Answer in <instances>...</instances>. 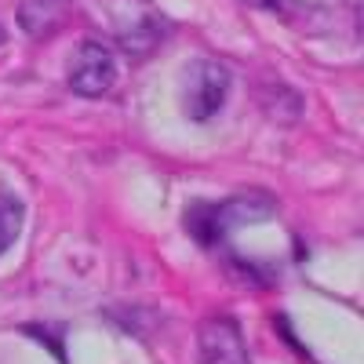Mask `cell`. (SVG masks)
Returning a JSON list of instances; mask_svg holds the SVG:
<instances>
[{"instance_id":"obj_4","label":"cell","mask_w":364,"mask_h":364,"mask_svg":"<svg viewBox=\"0 0 364 364\" xmlns=\"http://www.w3.org/2000/svg\"><path fill=\"white\" fill-rule=\"evenodd\" d=\"M197 357L200 364H252L245 331L233 317H208L197 328Z\"/></svg>"},{"instance_id":"obj_1","label":"cell","mask_w":364,"mask_h":364,"mask_svg":"<svg viewBox=\"0 0 364 364\" xmlns=\"http://www.w3.org/2000/svg\"><path fill=\"white\" fill-rule=\"evenodd\" d=\"M273 211H277V204H273L269 193H240V197H230L223 204H193V208H186V230L200 240L204 248H215L219 240H226L233 230L266 223Z\"/></svg>"},{"instance_id":"obj_6","label":"cell","mask_w":364,"mask_h":364,"mask_svg":"<svg viewBox=\"0 0 364 364\" xmlns=\"http://www.w3.org/2000/svg\"><path fill=\"white\" fill-rule=\"evenodd\" d=\"M63 22H66L63 0H22V4H18V26L33 41H44V37L58 33V26H63Z\"/></svg>"},{"instance_id":"obj_3","label":"cell","mask_w":364,"mask_h":364,"mask_svg":"<svg viewBox=\"0 0 364 364\" xmlns=\"http://www.w3.org/2000/svg\"><path fill=\"white\" fill-rule=\"evenodd\" d=\"M70 87L84 99H99L117 84V58L99 41H80V48L70 55Z\"/></svg>"},{"instance_id":"obj_7","label":"cell","mask_w":364,"mask_h":364,"mask_svg":"<svg viewBox=\"0 0 364 364\" xmlns=\"http://www.w3.org/2000/svg\"><path fill=\"white\" fill-rule=\"evenodd\" d=\"M22 226H26V204L15 193L0 190V255L11 252V245L22 237Z\"/></svg>"},{"instance_id":"obj_5","label":"cell","mask_w":364,"mask_h":364,"mask_svg":"<svg viewBox=\"0 0 364 364\" xmlns=\"http://www.w3.org/2000/svg\"><path fill=\"white\" fill-rule=\"evenodd\" d=\"M117 33H120V44H124L128 55H146L161 44V33H164V22L154 8H146L139 15H120L117 18Z\"/></svg>"},{"instance_id":"obj_2","label":"cell","mask_w":364,"mask_h":364,"mask_svg":"<svg viewBox=\"0 0 364 364\" xmlns=\"http://www.w3.org/2000/svg\"><path fill=\"white\" fill-rule=\"evenodd\" d=\"M230 70L215 58H197L193 66H186V87H182V113L193 124H208L226 109L230 99Z\"/></svg>"}]
</instances>
